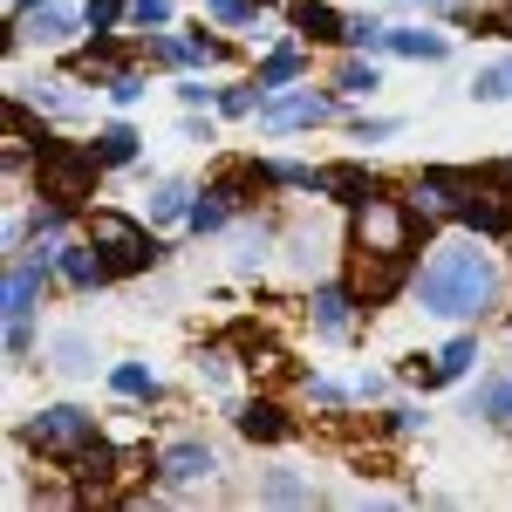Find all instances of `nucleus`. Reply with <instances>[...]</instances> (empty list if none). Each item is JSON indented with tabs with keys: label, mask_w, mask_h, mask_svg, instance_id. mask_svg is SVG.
Wrapping results in <instances>:
<instances>
[{
	"label": "nucleus",
	"mask_w": 512,
	"mask_h": 512,
	"mask_svg": "<svg viewBox=\"0 0 512 512\" xmlns=\"http://www.w3.org/2000/svg\"><path fill=\"white\" fill-rule=\"evenodd\" d=\"M417 294H424L431 315L465 321V315H478V308L492 301V260H485L478 246H465V239H451V246H437L431 260H424Z\"/></svg>",
	"instance_id": "f257e3e1"
},
{
	"label": "nucleus",
	"mask_w": 512,
	"mask_h": 512,
	"mask_svg": "<svg viewBox=\"0 0 512 512\" xmlns=\"http://www.w3.org/2000/svg\"><path fill=\"white\" fill-rule=\"evenodd\" d=\"M89 192H96V151H82V144H48V151H41V198L62 205V212H76Z\"/></svg>",
	"instance_id": "f03ea898"
},
{
	"label": "nucleus",
	"mask_w": 512,
	"mask_h": 512,
	"mask_svg": "<svg viewBox=\"0 0 512 512\" xmlns=\"http://www.w3.org/2000/svg\"><path fill=\"white\" fill-rule=\"evenodd\" d=\"M355 246L362 253H410V212L383 192L355 198Z\"/></svg>",
	"instance_id": "7ed1b4c3"
},
{
	"label": "nucleus",
	"mask_w": 512,
	"mask_h": 512,
	"mask_svg": "<svg viewBox=\"0 0 512 512\" xmlns=\"http://www.w3.org/2000/svg\"><path fill=\"white\" fill-rule=\"evenodd\" d=\"M89 239L103 246V260H110L117 274H137V267H151V260H158L151 233H144L137 219H123V212H96V219H89Z\"/></svg>",
	"instance_id": "20e7f679"
},
{
	"label": "nucleus",
	"mask_w": 512,
	"mask_h": 512,
	"mask_svg": "<svg viewBox=\"0 0 512 512\" xmlns=\"http://www.w3.org/2000/svg\"><path fill=\"white\" fill-rule=\"evenodd\" d=\"M28 444H41L48 458H82L89 444H96V417H82V410H41L35 424H28Z\"/></svg>",
	"instance_id": "39448f33"
},
{
	"label": "nucleus",
	"mask_w": 512,
	"mask_h": 512,
	"mask_svg": "<svg viewBox=\"0 0 512 512\" xmlns=\"http://www.w3.org/2000/svg\"><path fill=\"white\" fill-rule=\"evenodd\" d=\"M396 287H403V253H362V246H355V280H349L355 301L383 308Z\"/></svg>",
	"instance_id": "423d86ee"
},
{
	"label": "nucleus",
	"mask_w": 512,
	"mask_h": 512,
	"mask_svg": "<svg viewBox=\"0 0 512 512\" xmlns=\"http://www.w3.org/2000/svg\"><path fill=\"white\" fill-rule=\"evenodd\" d=\"M458 212H465V226H478V233H512V192H499L492 178L485 185H465V198H458Z\"/></svg>",
	"instance_id": "0eeeda50"
},
{
	"label": "nucleus",
	"mask_w": 512,
	"mask_h": 512,
	"mask_svg": "<svg viewBox=\"0 0 512 512\" xmlns=\"http://www.w3.org/2000/svg\"><path fill=\"white\" fill-rule=\"evenodd\" d=\"M41 301V267H14L7 274V349L21 355L28 349V315H35Z\"/></svg>",
	"instance_id": "6e6552de"
},
{
	"label": "nucleus",
	"mask_w": 512,
	"mask_h": 512,
	"mask_svg": "<svg viewBox=\"0 0 512 512\" xmlns=\"http://www.w3.org/2000/svg\"><path fill=\"white\" fill-rule=\"evenodd\" d=\"M335 117V103L328 96H280V103H267L260 110V123L267 130H294V123H328Z\"/></svg>",
	"instance_id": "1a4fd4ad"
},
{
	"label": "nucleus",
	"mask_w": 512,
	"mask_h": 512,
	"mask_svg": "<svg viewBox=\"0 0 512 512\" xmlns=\"http://www.w3.org/2000/svg\"><path fill=\"white\" fill-rule=\"evenodd\" d=\"M158 472H164V485H198V478H212L219 465H212V451L205 444H171L158 458Z\"/></svg>",
	"instance_id": "9d476101"
},
{
	"label": "nucleus",
	"mask_w": 512,
	"mask_h": 512,
	"mask_svg": "<svg viewBox=\"0 0 512 512\" xmlns=\"http://www.w3.org/2000/svg\"><path fill=\"white\" fill-rule=\"evenodd\" d=\"M383 48L410 55V62H444V48H451V41H444V35H424V28H390V35H383Z\"/></svg>",
	"instance_id": "9b49d317"
},
{
	"label": "nucleus",
	"mask_w": 512,
	"mask_h": 512,
	"mask_svg": "<svg viewBox=\"0 0 512 512\" xmlns=\"http://www.w3.org/2000/svg\"><path fill=\"white\" fill-rule=\"evenodd\" d=\"M294 21H301V35H315V41H349V21L328 14L321 0H294Z\"/></svg>",
	"instance_id": "f8f14e48"
},
{
	"label": "nucleus",
	"mask_w": 512,
	"mask_h": 512,
	"mask_svg": "<svg viewBox=\"0 0 512 512\" xmlns=\"http://www.w3.org/2000/svg\"><path fill=\"white\" fill-rule=\"evenodd\" d=\"M151 55H158V62H178V69H192V62H212V55H219V41H178V35H151Z\"/></svg>",
	"instance_id": "ddd939ff"
},
{
	"label": "nucleus",
	"mask_w": 512,
	"mask_h": 512,
	"mask_svg": "<svg viewBox=\"0 0 512 512\" xmlns=\"http://www.w3.org/2000/svg\"><path fill=\"white\" fill-rule=\"evenodd\" d=\"M55 267L76 280V287H96V280L110 274V260H96V253H82V246H55Z\"/></svg>",
	"instance_id": "4468645a"
},
{
	"label": "nucleus",
	"mask_w": 512,
	"mask_h": 512,
	"mask_svg": "<svg viewBox=\"0 0 512 512\" xmlns=\"http://www.w3.org/2000/svg\"><path fill=\"white\" fill-rule=\"evenodd\" d=\"M239 431L253 437V444H260V437L274 444V437L287 431V424H280V410H274V403H246V410H239Z\"/></svg>",
	"instance_id": "2eb2a0df"
},
{
	"label": "nucleus",
	"mask_w": 512,
	"mask_h": 512,
	"mask_svg": "<svg viewBox=\"0 0 512 512\" xmlns=\"http://www.w3.org/2000/svg\"><path fill=\"white\" fill-rule=\"evenodd\" d=\"M315 321L328 328V335H342V328H349V294H342V287H321L315 294Z\"/></svg>",
	"instance_id": "dca6fc26"
},
{
	"label": "nucleus",
	"mask_w": 512,
	"mask_h": 512,
	"mask_svg": "<svg viewBox=\"0 0 512 512\" xmlns=\"http://www.w3.org/2000/svg\"><path fill=\"white\" fill-rule=\"evenodd\" d=\"M96 158H103V164H130V158H137V137H130L123 123H110V130L96 137Z\"/></svg>",
	"instance_id": "f3484780"
},
{
	"label": "nucleus",
	"mask_w": 512,
	"mask_h": 512,
	"mask_svg": "<svg viewBox=\"0 0 512 512\" xmlns=\"http://www.w3.org/2000/svg\"><path fill=\"white\" fill-rule=\"evenodd\" d=\"M478 417L512 424V376H506V383H485V390H478Z\"/></svg>",
	"instance_id": "a211bd4d"
},
{
	"label": "nucleus",
	"mask_w": 512,
	"mask_h": 512,
	"mask_svg": "<svg viewBox=\"0 0 512 512\" xmlns=\"http://www.w3.org/2000/svg\"><path fill=\"white\" fill-rule=\"evenodd\" d=\"M472 355H478L472 342H451V349L431 362V376H424V383H451V376H465V362H472Z\"/></svg>",
	"instance_id": "6ab92c4d"
},
{
	"label": "nucleus",
	"mask_w": 512,
	"mask_h": 512,
	"mask_svg": "<svg viewBox=\"0 0 512 512\" xmlns=\"http://www.w3.org/2000/svg\"><path fill=\"white\" fill-rule=\"evenodd\" d=\"M294 76H301V55L294 48H280V55L260 62V89H280V82H294Z\"/></svg>",
	"instance_id": "aec40b11"
},
{
	"label": "nucleus",
	"mask_w": 512,
	"mask_h": 512,
	"mask_svg": "<svg viewBox=\"0 0 512 512\" xmlns=\"http://www.w3.org/2000/svg\"><path fill=\"white\" fill-rule=\"evenodd\" d=\"M472 96H485V103H499V96H512V62H492V69H478Z\"/></svg>",
	"instance_id": "412c9836"
},
{
	"label": "nucleus",
	"mask_w": 512,
	"mask_h": 512,
	"mask_svg": "<svg viewBox=\"0 0 512 512\" xmlns=\"http://www.w3.org/2000/svg\"><path fill=\"white\" fill-rule=\"evenodd\" d=\"M321 185H328V192H342V198H369V192H376V185H369L362 171H349V164H342V171H321Z\"/></svg>",
	"instance_id": "4be33fe9"
},
{
	"label": "nucleus",
	"mask_w": 512,
	"mask_h": 512,
	"mask_svg": "<svg viewBox=\"0 0 512 512\" xmlns=\"http://www.w3.org/2000/svg\"><path fill=\"white\" fill-rule=\"evenodd\" d=\"M219 198H226V192H212L205 205H192V212H185V219H192L198 233H212V226H226V205H219Z\"/></svg>",
	"instance_id": "5701e85b"
},
{
	"label": "nucleus",
	"mask_w": 512,
	"mask_h": 512,
	"mask_svg": "<svg viewBox=\"0 0 512 512\" xmlns=\"http://www.w3.org/2000/svg\"><path fill=\"white\" fill-rule=\"evenodd\" d=\"M28 28H35L41 41H62V35H69V14H55V7H35V21H28Z\"/></svg>",
	"instance_id": "b1692460"
},
{
	"label": "nucleus",
	"mask_w": 512,
	"mask_h": 512,
	"mask_svg": "<svg viewBox=\"0 0 512 512\" xmlns=\"http://www.w3.org/2000/svg\"><path fill=\"white\" fill-rule=\"evenodd\" d=\"M117 390H123V396H151L158 383H151V369H137V362H123V369H117Z\"/></svg>",
	"instance_id": "393cba45"
},
{
	"label": "nucleus",
	"mask_w": 512,
	"mask_h": 512,
	"mask_svg": "<svg viewBox=\"0 0 512 512\" xmlns=\"http://www.w3.org/2000/svg\"><path fill=\"white\" fill-rule=\"evenodd\" d=\"M123 7H130V0H89V28H96V35H110Z\"/></svg>",
	"instance_id": "a878e982"
},
{
	"label": "nucleus",
	"mask_w": 512,
	"mask_h": 512,
	"mask_svg": "<svg viewBox=\"0 0 512 512\" xmlns=\"http://www.w3.org/2000/svg\"><path fill=\"white\" fill-rule=\"evenodd\" d=\"M130 14H137V28H164L171 21V0H130Z\"/></svg>",
	"instance_id": "bb28decb"
},
{
	"label": "nucleus",
	"mask_w": 512,
	"mask_h": 512,
	"mask_svg": "<svg viewBox=\"0 0 512 512\" xmlns=\"http://www.w3.org/2000/svg\"><path fill=\"white\" fill-rule=\"evenodd\" d=\"M151 212H158V219H178V212H192V205H185V185H164V192L151 198Z\"/></svg>",
	"instance_id": "cd10ccee"
},
{
	"label": "nucleus",
	"mask_w": 512,
	"mask_h": 512,
	"mask_svg": "<svg viewBox=\"0 0 512 512\" xmlns=\"http://www.w3.org/2000/svg\"><path fill=\"white\" fill-rule=\"evenodd\" d=\"M219 110H226V117H246V110H260V96H253V89H226Z\"/></svg>",
	"instance_id": "c85d7f7f"
},
{
	"label": "nucleus",
	"mask_w": 512,
	"mask_h": 512,
	"mask_svg": "<svg viewBox=\"0 0 512 512\" xmlns=\"http://www.w3.org/2000/svg\"><path fill=\"white\" fill-rule=\"evenodd\" d=\"M205 7H212V14H219V21H253V0H205Z\"/></svg>",
	"instance_id": "c756f323"
},
{
	"label": "nucleus",
	"mask_w": 512,
	"mask_h": 512,
	"mask_svg": "<svg viewBox=\"0 0 512 512\" xmlns=\"http://www.w3.org/2000/svg\"><path fill=\"white\" fill-rule=\"evenodd\" d=\"M342 89H376V69H369V62H349V69H342Z\"/></svg>",
	"instance_id": "7c9ffc66"
},
{
	"label": "nucleus",
	"mask_w": 512,
	"mask_h": 512,
	"mask_svg": "<svg viewBox=\"0 0 512 512\" xmlns=\"http://www.w3.org/2000/svg\"><path fill=\"white\" fill-rule=\"evenodd\" d=\"M267 499H280V506H294V499H308V485H294V478H274V485H267Z\"/></svg>",
	"instance_id": "2f4dec72"
},
{
	"label": "nucleus",
	"mask_w": 512,
	"mask_h": 512,
	"mask_svg": "<svg viewBox=\"0 0 512 512\" xmlns=\"http://www.w3.org/2000/svg\"><path fill=\"white\" fill-rule=\"evenodd\" d=\"M110 96H117V103H137V96H144V82H137V76H130V69H123V76L110 82Z\"/></svg>",
	"instance_id": "473e14b6"
},
{
	"label": "nucleus",
	"mask_w": 512,
	"mask_h": 512,
	"mask_svg": "<svg viewBox=\"0 0 512 512\" xmlns=\"http://www.w3.org/2000/svg\"><path fill=\"white\" fill-rule=\"evenodd\" d=\"M14 7H28V14H35V7H48V0H14Z\"/></svg>",
	"instance_id": "72a5a7b5"
},
{
	"label": "nucleus",
	"mask_w": 512,
	"mask_h": 512,
	"mask_svg": "<svg viewBox=\"0 0 512 512\" xmlns=\"http://www.w3.org/2000/svg\"><path fill=\"white\" fill-rule=\"evenodd\" d=\"M424 7H444V0H424Z\"/></svg>",
	"instance_id": "f704fd0d"
}]
</instances>
